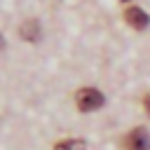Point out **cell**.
<instances>
[{"label": "cell", "mask_w": 150, "mask_h": 150, "mask_svg": "<svg viewBox=\"0 0 150 150\" xmlns=\"http://www.w3.org/2000/svg\"><path fill=\"white\" fill-rule=\"evenodd\" d=\"M54 150H87V143L82 138H66L54 145Z\"/></svg>", "instance_id": "5"}, {"label": "cell", "mask_w": 150, "mask_h": 150, "mask_svg": "<svg viewBox=\"0 0 150 150\" xmlns=\"http://www.w3.org/2000/svg\"><path fill=\"white\" fill-rule=\"evenodd\" d=\"M124 21L131 26V28H136V30H143V28H148V23H150V16L141 9V7H136V5H129L127 9H124Z\"/></svg>", "instance_id": "3"}, {"label": "cell", "mask_w": 150, "mask_h": 150, "mask_svg": "<svg viewBox=\"0 0 150 150\" xmlns=\"http://www.w3.org/2000/svg\"><path fill=\"white\" fill-rule=\"evenodd\" d=\"M143 110L150 115V94H145V96H143Z\"/></svg>", "instance_id": "6"}, {"label": "cell", "mask_w": 150, "mask_h": 150, "mask_svg": "<svg viewBox=\"0 0 150 150\" xmlns=\"http://www.w3.org/2000/svg\"><path fill=\"white\" fill-rule=\"evenodd\" d=\"M124 150H150V134L145 127H134L122 138Z\"/></svg>", "instance_id": "2"}, {"label": "cell", "mask_w": 150, "mask_h": 150, "mask_svg": "<svg viewBox=\"0 0 150 150\" xmlns=\"http://www.w3.org/2000/svg\"><path fill=\"white\" fill-rule=\"evenodd\" d=\"M122 2H129V0H122Z\"/></svg>", "instance_id": "7"}, {"label": "cell", "mask_w": 150, "mask_h": 150, "mask_svg": "<svg viewBox=\"0 0 150 150\" xmlns=\"http://www.w3.org/2000/svg\"><path fill=\"white\" fill-rule=\"evenodd\" d=\"M103 101H105L103 94H101L98 89H94V87H82V89L75 91V105H77L82 112H91V110L101 108Z\"/></svg>", "instance_id": "1"}, {"label": "cell", "mask_w": 150, "mask_h": 150, "mask_svg": "<svg viewBox=\"0 0 150 150\" xmlns=\"http://www.w3.org/2000/svg\"><path fill=\"white\" fill-rule=\"evenodd\" d=\"M19 35H21L26 42H38V38H40V21L26 19V21L19 26Z\"/></svg>", "instance_id": "4"}]
</instances>
